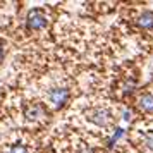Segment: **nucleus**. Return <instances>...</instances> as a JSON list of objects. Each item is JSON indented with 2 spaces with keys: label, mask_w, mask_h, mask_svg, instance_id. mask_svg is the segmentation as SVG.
<instances>
[{
  "label": "nucleus",
  "mask_w": 153,
  "mask_h": 153,
  "mask_svg": "<svg viewBox=\"0 0 153 153\" xmlns=\"http://www.w3.org/2000/svg\"><path fill=\"white\" fill-rule=\"evenodd\" d=\"M47 16L43 12L42 9H33L29 10L28 17H26V26H28L29 31H42V29L47 28Z\"/></svg>",
  "instance_id": "obj_1"
},
{
  "label": "nucleus",
  "mask_w": 153,
  "mask_h": 153,
  "mask_svg": "<svg viewBox=\"0 0 153 153\" xmlns=\"http://www.w3.org/2000/svg\"><path fill=\"white\" fill-rule=\"evenodd\" d=\"M69 97L71 93L67 88H64V86H57V88H52L48 91V95H47V100H48L50 107H53V108H60L64 105L69 102Z\"/></svg>",
  "instance_id": "obj_2"
},
{
  "label": "nucleus",
  "mask_w": 153,
  "mask_h": 153,
  "mask_svg": "<svg viewBox=\"0 0 153 153\" xmlns=\"http://www.w3.org/2000/svg\"><path fill=\"white\" fill-rule=\"evenodd\" d=\"M86 117L100 127H107L112 122V114L103 107H93L90 110H86Z\"/></svg>",
  "instance_id": "obj_3"
},
{
  "label": "nucleus",
  "mask_w": 153,
  "mask_h": 153,
  "mask_svg": "<svg viewBox=\"0 0 153 153\" xmlns=\"http://www.w3.org/2000/svg\"><path fill=\"white\" fill-rule=\"evenodd\" d=\"M24 117L28 120H33V122L42 120L47 117V108L42 103H29L24 107Z\"/></svg>",
  "instance_id": "obj_4"
},
{
  "label": "nucleus",
  "mask_w": 153,
  "mask_h": 153,
  "mask_svg": "<svg viewBox=\"0 0 153 153\" xmlns=\"http://www.w3.org/2000/svg\"><path fill=\"white\" fill-rule=\"evenodd\" d=\"M138 107L145 114H153V93H143L138 98Z\"/></svg>",
  "instance_id": "obj_5"
},
{
  "label": "nucleus",
  "mask_w": 153,
  "mask_h": 153,
  "mask_svg": "<svg viewBox=\"0 0 153 153\" xmlns=\"http://www.w3.org/2000/svg\"><path fill=\"white\" fill-rule=\"evenodd\" d=\"M136 22H138L139 28H143V29H148V31L153 29V12L152 10H143V12L138 16Z\"/></svg>",
  "instance_id": "obj_6"
},
{
  "label": "nucleus",
  "mask_w": 153,
  "mask_h": 153,
  "mask_svg": "<svg viewBox=\"0 0 153 153\" xmlns=\"http://www.w3.org/2000/svg\"><path fill=\"white\" fill-rule=\"evenodd\" d=\"M143 146H145L146 152L153 153V131L146 132L145 136H143Z\"/></svg>",
  "instance_id": "obj_7"
},
{
  "label": "nucleus",
  "mask_w": 153,
  "mask_h": 153,
  "mask_svg": "<svg viewBox=\"0 0 153 153\" xmlns=\"http://www.w3.org/2000/svg\"><path fill=\"white\" fill-rule=\"evenodd\" d=\"M9 153H29V150H28V146L26 145H12V148H10V152Z\"/></svg>",
  "instance_id": "obj_8"
},
{
  "label": "nucleus",
  "mask_w": 153,
  "mask_h": 153,
  "mask_svg": "<svg viewBox=\"0 0 153 153\" xmlns=\"http://www.w3.org/2000/svg\"><path fill=\"white\" fill-rule=\"evenodd\" d=\"M2 60H4V47L0 45V64H2Z\"/></svg>",
  "instance_id": "obj_9"
}]
</instances>
